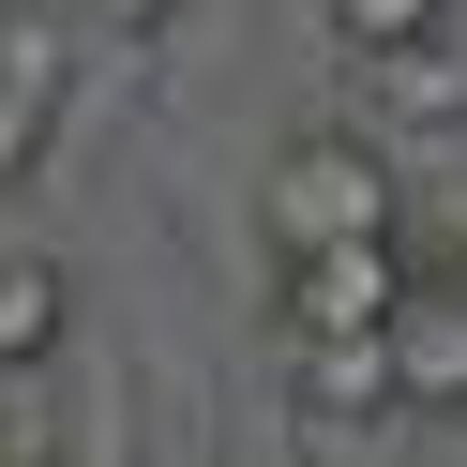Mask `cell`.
Here are the masks:
<instances>
[{"label": "cell", "mask_w": 467, "mask_h": 467, "mask_svg": "<svg viewBox=\"0 0 467 467\" xmlns=\"http://www.w3.org/2000/svg\"><path fill=\"white\" fill-rule=\"evenodd\" d=\"M151 16H182V0H151Z\"/></svg>", "instance_id": "7c38bea8"}, {"label": "cell", "mask_w": 467, "mask_h": 467, "mask_svg": "<svg viewBox=\"0 0 467 467\" xmlns=\"http://www.w3.org/2000/svg\"><path fill=\"white\" fill-rule=\"evenodd\" d=\"M347 61H407V46H452V0H317Z\"/></svg>", "instance_id": "8992f818"}, {"label": "cell", "mask_w": 467, "mask_h": 467, "mask_svg": "<svg viewBox=\"0 0 467 467\" xmlns=\"http://www.w3.org/2000/svg\"><path fill=\"white\" fill-rule=\"evenodd\" d=\"M392 242H407V272H422V286H467V166H452V196L392 212Z\"/></svg>", "instance_id": "9c48e42d"}, {"label": "cell", "mask_w": 467, "mask_h": 467, "mask_svg": "<svg viewBox=\"0 0 467 467\" xmlns=\"http://www.w3.org/2000/svg\"><path fill=\"white\" fill-rule=\"evenodd\" d=\"M377 362H392V407H467V286H422V272H407Z\"/></svg>", "instance_id": "3957f363"}, {"label": "cell", "mask_w": 467, "mask_h": 467, "mask_svg": "<svg viewBox=\"0 0 467 467\" xmlns=\"http://www.w3.org/2000/svg\"><path fill=\"white\" fill-rule=\"evenodd\" d=\"M302 407L317 422H377V407H392V362H377V347H302Z\"/></svg>", "instance_id": "ba28073f"}, {"label": "cell", "mask_w": 467, "mask_h": 467, "mask_svg": "<svg viewBox=\"0 0 467 467\" xmlns=\"http://www.w3.org/2000/svg\"><path fill=\"white\" fill-rule=\"evenodd\" d=\"M61 332H76V272L61 256H0V377H31Z\"/></svg>", "instance_id": "5b68a950"}, {"label": "cell", "mask_w": 467, "mask_h": 467, "mask_svg": "<svg viewBox=\"0 0 467 467\" xmlns=\"http://www.w3.org/2000/svg\"><path fill=\"white\" fill-rule=\"evenodd\" d=\"M0 91L61 121V91H76V16L61 0H0Z\"/></svg>", "instance_id": "277c9868"}, {"label": "cell", "mask_w": 467, "mask_h": 467, "mask_svg": "<svg viewBox=\"0 0 467 467\" xmlns=\"http://www.w3.org/2000/svg\"><path fill=\"white\" fill-rule=\"evenodd\" d=\"M272 302H286V347H377V332H392V302H407V242L286 256V272H272Z\"/></svg>", "instance_id": "7a4b0ae2"}, {"label": "cell", "mask_w": 467, "mask_h": 467, "mask_svg": "<svg viewBox=\"0 0 467 467\" xmlns=\"http://www.w3.org/2000/svg\"><path fill=\"white\" fill-rule=\"evenodd\" d=\"M362 91L392 106V121H467V61H452V46H407V61H362Z\"/></svg>", "instance_id": "52a82bcc"}, {"label": "cell", "mask_w": 467, "mask_h": 467, "mask_svg": "<svg viewBox=\"0 0 467 467\" xmlns=\"http://www.w3.org/2000/svg\"><path fill=\"white\" fill-rule=\"evenodd\" d=\"M91 16H106V31H151V0H91Z\"/></svg>", "instance_id": "8fae6325"}, {"label": "cell", "mask_w": 467, "mask_h": 467, "mask_svg": "<svg viewBox=\"0 0 467 467\" xmlns=\"http://www.w3.org/2000/svg\"><path fill=\"white\" fill-rule=\"evenodd\" d=\"M46 136H61L46 106H16V91H0V182H31V166H46Z\"/></svg>", "instance_id": "30bf717a"}, {"label": "cell", "mask_w": 467, "mask_h": 467, "mask_svg": "<svg viewBox=\"0 0 467 467\" xmlns=\"http://www.w3.org/2000/svg\"><path fill=\"white\" fill-rule=\"evenodd\" d=\"M407 182L377 166V136H286L272 182H256V226H272V272L286 256H347V242H392Z\"/></svg>", "instance_id": "6da1fadb"}]
</instances>
